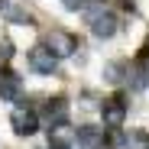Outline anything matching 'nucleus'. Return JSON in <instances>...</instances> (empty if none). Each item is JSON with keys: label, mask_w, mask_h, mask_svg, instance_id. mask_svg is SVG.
Instances as JSON below:
<instances>
[{"label": "nucleus", "mask_w": 149, "mask_h": 149, "mask_svg": "<svg viewBox=\"0 0 149 149\" xmlns=\"http://www.w3.org/2000/svg\"><path fill=\"white\" fill-rule=\"evenodd\" d=\"M88 26L94 29V36H113L117 33V26H120V23H117V13L113 10H104V7H94L91 13H88Z\"/></svg>", "instance_id": "1"}, {"label": "nucleus", "mask_w": 149, "mask_h": 149, "mask_svg": "<svg viewBox=\"0 0 149 149\" xmlns=\"http://www.w3.org/2000/svg\"><path fill=\"white\" fill-rule=\"evenodd\" d=\"M10 127H13V133H19V136H33V133L39 130V117H36V110H29V107H16V110L10 113Z\"/></svg>", "instance_id": "2"}, {"label": "nucleus", "mask_w": 149, "mask_h": 149, "mask_svg": "<svg viewBox=\"0 0 149 149\" xmlns=\"http://www.w3.org/2000/svg\"><path fill=\"white\" fill-rule=\"evenodd\" d=\"M45 49H49V52H52L55 58H62V55H71L74 49H78V42H74V39H71L65 29H52V33H49Z\"/></svg>", "instance_id": "3"}, {"label": "nucleus", "mask_w": 149, "mask_h": 149, "mask_svg": "<svg viewBox=\"0 0 149 149\" xmlns=\"http://www.w3.org/2000/svg\"><path fill=\"white\" fill-rule=\"evenodd\" d=\"M55 65H58V58L49 52L45 45L29 49V68H33V71H39V74H52V71H55Z\"/></svg>", "instance_id": "4"}, {"label": "nucleus", "mask_w": 149, "mask_h": 149, "mask_svg": "<svg viewBox=\"0 0 149 149\" xmlns=\"http://www.w3.org/2000/svg\"><path fill=\"white\" fill-rule=\"evenodd\" d=\"M78 146L81 149H101L104 143H107V133L101 130V127H78Z\"/></svg>", "instance_id": "5"}, {"label": "nucleus", "mask_w": 149, "mask_h": 149, "mask_svg": "<svg viewBox=\"0 0 149 149\" xmlns=\"http://www.w3.org/2000/svg\"><path fill=\"white\" fill-rule=\"evenodd\" d=\"M101 117H104V123H107V127H120V123H123V117H127L123 97H110V101H104V107H101Z\"/></svg>", "instance_id": "6"}, {"label": "nucleus", "mask_w": 149, "mask_h": 149, "mask_svg": "<svg viewBox=\"0 0 149 149\" xmlns=\"http://www.w3.org/2000/svg\"><path fill=\"white\" fill-rule=\"evenodd\" d=\"M23 94V81L16 71H3L0 74V97L3 101H16V97Z\"/></svg>", "instance_id": "7"}, {"label": "nucleus", "mask_w": 149, "mask_h": 149, "mask_svg": "<svg viewBox=\"0 0 149 149\" xmlns=\"http://www.w3.org/2000/svg\"><path fill=\"white\" fill-rule=\"evenodd\" d=\"M123 149H149V133L146 130H130L123 136Z\"/></svg>", "instance_id": "8"}, {"label": "nucleus", "mask_w": 149, "mask_h": 149, "mask_svg": "<svg viewBox=\"0 0 149 149\" xmlns=\"http://www.w3.org/2000/svg\"><path fill=\"white\" fill-rule=\"evenodd\" d=\"M62 3H65V7H68V10H78V7H81V3H84V0H62Z\"/></svg>", "instance_id": "9"}, {"label": "nucleus", "mask_w": 149, "mask_h": 149, "mask_svg": "<svg viewBox=\"0 0 149 149\" xmlns=\"http://www.w3.org/2000/svg\"><path fill=\"white\" fill-rule=\"evenodd\" d=\"M52 149H68V146H65V143H55V146H52Z\"/></svg>", "instance_id": "10"}]
</instances>
